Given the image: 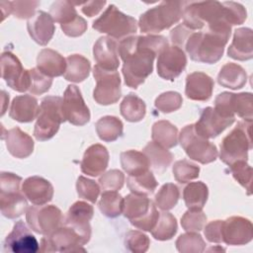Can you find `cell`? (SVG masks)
I'll list each match as a JSON object with an SVG mask.
<instances>
[{"label": "cell", "mask_w": 253, "mask_h": 253, "mask_svg": "<svg viewBox=\"0 0 253 253\" xmlns=\"http://www.w3.org/2000/svg\"><path fill=\"white\" fill-rule=\"evenodd\" d=\"M109 163V152L105 146L96 143L89 146L81 161V171L92 177L102 174Z\"/></svg>", "instance_id": "cell-24"}, {"label": "cell", "mask_w": 253, "mask_h": 253, "mask_svg": "<svg viewBox=\"0 0 253 253\" xmlns=\"http://www.w3.org/2000/svg\"><path fill=\"white\" fill-rule=\"evenodd\" d=\"M215 249H216V248H211L210 250H215ZM218 250H222V251H224V249H222V248H219Z\"/></svg>", "instance_id": "cell-59"}, {"label": "cell", "mask_w": 253, "mask_h": 253, "mask_svg": "<svg viewBox=\"0 0 253 253\" xmlns=\"http://www.w3.org/2000/svg\"><path fill=\"white\" fill-rule=\"evenodd\" d=\"M40 5L39 1H2L0 2L3 19L13 14L16 18H32L36 8Z\"/></svg>", "instance_id": "cell-38"}, {"label": "cell", "mask_w": 253, "mask_h": 253, "mask_svg": "<svg viewBox=\"0 0 253 253\" xmlns=\"http://www.w3.org/2000/svg\"><path fill=\"white\" fill-rule=\"evenodd\" d=\"M184 2H161L144 12L138 21L141 33L153 34L169 29L183 18Z\"/></svg>", "instance_id": "cell-3"}, {"label": "cell", "mask_w": 253, "mask_h": 253, "mask_svg": "<svg viewBox=\"0 0 253 253\" xmlns=\"http://www.w3.org/2000/svg\"><path fill=\"white\" fill-rule=\"evenodd\" d=\"M121 115L131 123L141 121L146 113V106L142 99L134 94L126 95L121 103Z\"/></svg>", "instance_id": "cell-37"}, {"label": "cell", "mask_w": 253, "mask_h": 253, "mask_svg": "<svg viewBox=\"0 0 253 253\" xmlns=\"http://www.w3.org/2000/svg\"><path fill=\"white\" fill-rule=\"evenodd\" d=\"M179 141L188 157L202 164L214 161L218 155L216 146L195 131L194 124L182 128Z\"/></svg>", "instance_id": "cell-10"}, {"label": "cell", "mask_w": 253, "mask_h": 253, "mask_svg": "<svg viewBox=\"0 0 253 253\" xmlns=\"http://www.w3.org/2000/svg\"><path fill=\"white\" fill-rule=\"evenodd\" d=\"M105 5H106V1H89L83 4L81 10L86 16L93 17L97 15Z\"/></svg>", "instance_id": "cell-58"}, {"label": "cell", "mask_w": 253, "mask_h": 253, "mask_svg": "<svg viewBox=\"0 0 253 253\" xmlns=\"http://www.w3.org/2000/svg\"><path fill=\"white\" fill-rule=\"evenodd\" d=\"M193 33L190 29L185 27L183 24L178 25L176 28H174L170 32V40L176 46L180 47L184 46L186 43V41L188 40L189 36Z\"/></svg>", "instance_id": "cell-57"}, {"label": "cell", "mask_w": 253, "mask_h": 253, "mask_svg": "<svg viewBox=\"0 0 253 253\" xmlns=\"http://www.w3.org/2000/svg\"><path fill=\"white\" fill-rule=\"evenodd\" d=\"M5 141L8 151L16 158H27L33 153V138L19 127H13L6 132Z\"/></svg>", "instance_id": "cell-28"}, {"label": "cell", "mask_w": 253, "mask_h": 253, "mask_svg": "<svg viewBox=\"0 0 253 253\" xmlns=\"http://www.w3.org/2000/svg\"><path fill=\"white\" fill-rule=\"evenodd\" d=\"M180 197L179 188L172 183L164 184L155 195V205L162 211L173 209L178 203Z\"/></svg>", "instance_id": "cell-44"}, {"label": "cell", "mask_w": 253, "mask_h": 253, "mask_svg": "<svg viewBox=\"0 0 253 253\" xmlns=\"http://www.w3.org/2000/svg\"><path fill=\"white\" fill-rule=\"evenodd\" d=\"M150 240L146 234L139 230H129L126 234L125 246L126 248L134 253H143L148 250Z\"/></svg>", "instance_id": "cell-49"}, {"label": "cell", "mask_w": 253, "mask_h": 253, "mask_svg": "<svg viewBox=\"0 0 253 253\" xmlns=\"http://www.w3.org/2000/svg\"><path fill=\"white\" fill-rule=\"evenodd\" d=\"M27 29L31 38L39 44L45 45L51 40L54 31V21L49 14L38 11L27 22Z\"/></svg>", "instance_id": "cell-22"}, {"label": "cell", "mask_w": 253, "mask_h": 253, "mask_svg": "<svg viewBox=\"0 0 253 253\" xmlns=\"http://www.w3.org/2000/svg\"><path fill=\"white\" fill-rule=\"evenodd\" d=\"M61 211L53 206L35 205L29 207L26 211V219L29 226L37 233L48 235L63 223Z\"/></svg>", "instance_id": "cell-11"}, {"label": "cell", "mask_w": 253, "mask_h": 253, "mask_svg": "<svg viewBox=\"0 0 253 253\" xmlns=\"http://www.w3.org/2000/svg\"><path fill=\"white\" fill-rule=\"evenodd\" d=\"M177 220L175 216L167 211L159 213L155 226L151 229L152 236L161 241L171 239L177 232Z\"/></svg>", "instance_id": "cell-40"}, {"label": "cell", "mask_w": 253, "mask_h": 253, "mask_svg": "<svg viewBox=\"0 0 253 253\" xmlns=\"http://www.w3.org/2000/svg\"><path fill=\"white\" fill-rule=\"evenodd\" d=\"M93 29L108 34L111 38L123 39L135 34L137 23L131 16L121 12L115 5H110L93 23Z\"/></svg>", "instance_id": "cell-8"}, {"label": "cell", "mask_w": 253, "mask_h": 253, "mask_svg": "<svg viewBox=\"0 0 253 253\" xmlns=\"http://www.w3.org/2000/svg\"><path fill=\"white\" fill-rule=\"evenodd\" d=\"M231 26L223 20L208 25L207 32L192 33L185 43L191 59L198 62L212 64L217 62L230 37Z\"/></svg>", "instance_id": "cell-2"}, {"label": "cell", "mask_w": 253, "mask_h": 253, "mask_svg": "<svg viewBox=\"0 0 253 253\" xmlns=\"http://www.w3.org/2000/svg\"><path fill=\"white\" fill-rule=\"evenodd\" d=\"M183 19L182 24L191 31L202 29L206 24L209 25L219 19L224 20L222 3L218 1L184 2Z\"/></svg>", "instance_id": "cell-9"}, {"label": "cell", "mask_w": 253, "mask_h": 253, "mask_svg": "<svg viewBox=\"0 0 253 253\" xmlns=\"http://www.w3.org/2000/svg\"><path fill=\"white\" fill-rule=\"evenodd\" d=\"M126 185L133 194L148 196L151 195L158 186L154 175L149 170L143 174L137 176H128L126 179Z\"/></svg>", "instance_id": "cell-39"}, {"label": "cell", "mask_w": 253, "mask_h": 253, "mask_svg": "<svg viewBox=\"0 0 253 253\" xmlns=\"http://www.w3.org/2000/svg\"><path fill=\"white\" fill-rule=\"evenodd\" d=\"M200 167L188 160L176 161L173 165V175L177 182L185 184L199 177Z\"/></svg>", "instance_id": "cell-46"}, {"label": "cell", "mask_w": 253, "mask_h": 253, "mask_svg": "<svg viewBox=\"0 0 253 253\" xmlns=\"http://www.w3.org/2000/svg\"><path fill=\"white\" fill-rule=\"evenodd\" d=\"M152 140L168 149L178 142V129L168 121H158L152 126Z\"/></svg>", "instance_id": "cell-34"}, {"label": "cell", "mask_w": 253, "mask_h": 253, "mask_svg": "<svg viewBox=\"0 0 253 253\" xmlns=\"http://www.w3.org/2000/svg\"><path fill=\"white\" fill-rule=\"evenodd\" d=\"M62 113L65 121L74 126H84L90 121V111L77 86L68 85L65 89L62 99Z\"/></svg>", "instance_id": "cell-15"}, {"label": "cell", "mask_w": 253, "mask_h": 253, "mask_svg": "<svg viewBox=\"0 0 253 253\" xmlns=\"http://www.w3.org/2000/svg\"><path fill=\"white\" fill-rule=\"evenodd\" d=\"M30 72V87L29 92L34 95H42L47 92L52 84V78L42 73L38 67L29 70Z\"/></svg>", "instance_id": "cell-47"}, {"label": "cell", "mask_w": 253, "mask_h": 253, "mask_svg": "<svg viewBox=\"0 0 253 253\" xmlns=\"http://www.w3.org/2000/svg\"><path fill=\"white\" fill-rule=\"evenodd\" d=\"M142 152L148 157L153 171L158 174H162L173 160V154L154 141L148 142Z\"/></svg>", "instance_id": "cell-33"}, {"label": "cell", "mask_w": 253, "mask_h": 253, "mask_svg": "<svg viewBox=\"0 0 253 253\" xmlns=\"http://www.w3.org/2000/svg\"><path fill=\"white\" fill-rule=\"evenodd\" d=\"M65 122L62 113V99L58 96H46L42 100L40 113L35 125L34 135L40 141L50 139Z\"/></svg>", "instance_id": "cell-6"}, {"label": "cell", "mask_w": 253, "mask_h": 253, "mask_svg": "<svg viewBox=\"0 0 253 253\" xmlns=\"http://www.w3.org/2000/svg\"><path fill=\"white\" fill-rule=\"evenodd\" d=\"M123 213L136 228L151 231L158 220L160 212H158L153 202L147 196L131 193L124 199Z\"/></svg>", "instance_id": "cell-7"}, {"label": "cell", "mask_w": 253, "mask_h": 253, "mask_svg": "<svg viewBox=\"0 0 253 253\" xmlns=\"http://www.w3.org/2000/svg\"><path fill=\"white\" fill-rule=\"evenodd\" d=\"M176 247L182 253H201L205 250L206 242L199 233L187 232L178 237Z\"/></svg>", "instance_id": "cell-45"}, {"label": "cell", "mask_w": 253, "mask_h": 253, "mask_svg": "<svg viewBox=\"0 0 253 253\" xmlns=\"http://www.w3.org/2000/svg\"><path fill=\"white\" fill-rule=\"evenodd\" d=\"M168 41L163 36H130L119 43V54L124 61L123 75L125 83L137 88L151 74L153 61L165 47Z\"/></svg>", "instance_id": "cell-1"}, {"label": "cell", "mask_w": 253, "mask_h": 253, "mask_svg": "<svg viewBox=\"0 0 253 253\" xmlns=\"http://www.w3.org/2000/svg\"><path fill=\"white\" fill-rule=\"evenodd\" d=\"M37 67L51 78L57 77L65 73L66 58L53 49L43 48L37 57Z\"/></svg>", "instance_id": "cell-29"}, {"label": "cell", "mask_w": 253, "mask_h": 253, "mask_svg": "<svg viewBox=\"0 0 253 253\" xmlns=\"http://www.w3.org/2000/svg\"><path fill=\"white\" fill-rule=\"evenodd\" d=\"M125 182V175L118 169L110 170L99 179V185L103 191H118L122 189Z\"/></svg>", "instance_id": "cell-54"}, {"label": "cell", "mask_w": 253, "mask_h": 253, "mask_svg": "<svg viewBox=\"0 0 253 253\" xmlns=\"http://www.w3.org/2000/svg\"><path fill=\"white\" fill-rule=\"evenodd\" d=\"M252 122H239L222 139L219 157L228 166L236 161H247L248 151L252 149Z\"/></svg>", "instance_id": "cell-4"}, {"label": "cell", "mask_w": 253, "mask_h": 253, "mask_svg": "<svg viewBox=\"0 0 253 253\" xmlns=\"http://www.w3.org/2000/svg\"><path fill=\"white\" fill-rule=\"evenodd\" d=\"M76 190L80 198L85 199L91 203H96L100 193V185L91 179L80 176L76 183Z\"/></svg>", "instance_id": "cell-53"}, {"label": "cell", "mask_w": 253, "mask_h": 253, "mask_svg": "<svg viewBox=\"0 0 253 253\" xmlns=\"http://www.w3.org/2000/svg\"><path fill=\"white\" fill-rule=\"evenodd\" d=\"M98 207L104 215L116 217L123 212L124 198L117 191H104Z\"/></svg>", "instance_id": "cell-41"}, {"label": "cell", "mask_w": 253, "mask_h": 253, "mask_svg": "<svg viewBox=\"0 0 253 253\" xmlns=\"http://www.w3.org/2000/svg\"><path fill=\"white\" fill-rule=\"evenodd\" d=\"M207 215L201 211L189 210L181 218L182 227L188 232H199L206 224Z\"/></svg>", "instance_id": "cell-52"}, {"label": "cell", "mask_w": 253, "mask_h": 253, "mask_svg": "<svg viewBox=\"0 0 253 253\" xmlns=\"http://www.w3.org/2000/svg\"><path fill=\"white\" fill-rule=\"evenodd\" d=\"M217 82L225 88L232 90L240 89L247 82V74L242 66L229 62L221 67L217 75Z\"/></svg>", "instance_id": "cell-30"}, {"label": "cell", "mask_w": 253, "mask_h": 253, "mask_svg": "<svg viewBox=\"0 0 253 253\" xmlns=\"http://www.w3.org/2000/svg\"><path fill=\"white\" fill-rule=\"evenodd\" d=\"M230 172L233 178L251 195V182H252V168L246 161H236L229 165Z\"/></svg>", "instance_id": "cell-48"}, {"label": "cell", "mask_w": 253, "mask_h": 253, "mask_svg": "<svg viewBox=\"0 0 253 253\" xmlns=\"http://www.w3.org/2000/svg\"><path fill=\"white\" fill-rule=\"evenodd\" d=\"M209 190L203 182H192L183 191V199L189 210L201 211L208 200Z\"/></svg>", "instance_id": "cell-35"}, {"label": "cell", "mask_w": 253, "mask_h": 253, "mask_svg": "<svg viewBox=\"0 0 253 253\" xmlns=\"http://www.w3.org/2000/svg\"><path fill=\"white\" fill-rule=\"evenodd\" d=\"M95 126L98 136L104 141H115L123 134L124 125L120 119L114 116H105L99 119Z\"/></svg>", "instance_id": "cell-36"}, {"label": "cell", "mask_w": 253, "mask_h": 253, "mask_svg": "<svg viewBox=\"0 0 253 253\" xmlns=\"http://www.w3.org/2000/svg\"><path fill=\"white\" fill-rule=\"evenodd\" d=\"M182 96L178 92L168 91L159 95L155 100V107L162 113H172L181 108Z\"/></svg>", "instance_id": "cell-50"}, {"label": "cell", "mask_w": 253, "mask_h": 253, "mask_svg": "<svg viewBox=\"0 0 253 253\" xmlns=\"http://www.w3.org/2000/svg\"><path fill=\"white\" fill-rule=\"evenodd\" d=\"M224 20L230 26L241 25L247 18L246 9L239 3L233 1L222 2Z\"/></svg>", "instance_id": "cell-51"}, {"label": "cell", "mask_w": 253, "mask_h": 253, "mask_svg": "<svg viewBox=\"0 0 253 253\" xmlns=\"http://www.w3.org/2000/svg\"><path fill=\"white\" fill-rule=\"evenodd\" d=\"M121 165L128 176H137L149 171L148 157L137 150H126L121 153Z\"/></svg>", "instance_id": "cell-31"}, {"label": "cell", "mask_w": 253, "mask_h": 253, "mask_svg": "<svg viewBox=\"0 0 253 253\" xmlns=\"http://www.w3.org/2000/svg\"><path fill=\"white\" fill-rule=\"evenodd\" d=\"M91 63L81 54H71L66 57V70L63 74L68 81L79 83L84 81L90 74Z\"/></svg>", "instance_id": "cell-32"}, {"label": "cell", "mask_w": 253, "mask_h": 253, "mask_svg": "<svg viewBox=\"0 0 253 253\" xmlns=\"http://www.w3.org/2000/svg\"><path fill=\"white\" fill-rule=\"evenodd\" d=\"M221 227H222V220H212L210 223H208L204 230L207 240L213 243L222 242Z\"/></svg>", "instance_id": "cell-56"}, {"label": "cell", "mask_w": 253, "mask_h": 253, "mask_svg": "<svg viewBox=\"0 0 253 253\" xmlns=\"http://www.w3.org/2000/svg\"><path fill=\"white\" fill-rule=\"evenodd\" d=\"M235 118L222 116L214 108L207 107L203 109L199 121L194 124V128L199 135L207 139L213 138L231 126Z\"/></svg>", "instance_id": "cell-18"}, {"label": "cell", "mask_w": 253, "mask_h": 253, "mask_svg": "<svg viewBox=\"0 0 253 253\" xmlns=\"http://www.w3.org/2000/svg\"><path fill=\"white\" fill-rule=\"evenodd\" d=\"M93 207L86 202L74 203L63 217V223L73 228L83 239L85 244L91 237V226L89 221L93 217Z\"/></svg>", "instance_id": "cell-19"}, {"label": "cell", "mask_w": 253, "mask_h": 253, "mask_svg": "<svg viewBox=\"0 0 253 253\" xmlns=\"http://www.w3.org/2000/svg\"><path fill=\"white\" fill-rule=\"evenodd\" d=\"M22 178L14 173L1 172L0 175V208L5 217L16 218L28 210L26 196L21 192Z\"/></svg>", "instance_id": "cell-5"}, {"label": "cell", "mask_w": 253, "mask_h": 253, "mask_svg": "<svg viewBox=\"0 0 253 253\" xmlns=\"http://www.w3.org/2000/svg\"><path fill=\"white\" fill-rule=\"evenodd\" d=\"M40 106L38 100L31 95L16 96L11 104L9 116L20 123H30L38 118Z\"/></svg>", "instance_id": "cell-26"}, {"label": "cell", "mask_w": 253, "mask_h": 253, "mask_svg": "<svg viewBox=\"0 0 253 253\" xmlns=\"http://www.w3.org/2000/svg\"><path fill=\"white\" fill-rule=\"evenodd\" d=\"M1 75L7 85L15 91H29L30 72L24 69L19 58L10 51L1 55Z\"/></svg>", "instance_id": "cell-14"}, {"label": "cell", "mask_w": 253, "mask_h": 253, "mask_svg": "<svg viewBox=\"0 0 253 253\" xmlns=\"http://www.w3.org/2000/svg\"><path fill=\"white\" fill-rule=\"evenodd\" d=\"M231 110L233 114L244 119V121L252 122L253 119V101L252 94L243 92L233 94L231 96Z\"/></svg>", "instance_id": "cell-43"}, {"label": "cell", "mask_w": 253, "mask_h": 253, "mask_svg": "<svg viewBox=\"0 0 253 253\" xmlns=\"http://www.w3.org/2000/svg\"><path fill=\"white\" fill-rule=\"evenodd\" d=\"M227 54L236 60H248L253 57V32L251 29L240 28L234 31Z\"/></svg>", "instance_id": "cell-27"}, {"label": "cell", "mask_w": 253, "mask_h": 253, "mask_svg": "<svg viewBox=\"0 0 253 253\" xmlns=\"http://www.w3.org/2000/svg\"><path fill=\"white\" fill-rule=\"evenodd\" d=\"M22 192L34 205H45L53 197L51 183L40 176L27 178L22 185Z\"/></svg>", "instance_id": "cell-23"}, {"label": "cell", "mask_w": 253, "mask_h": 253, "mask_svg": "<svg viewBox=\"0 0 253 253\" xmlns=\"http://www.w3.org/2000/svg\"><path fill=\"white\" fill-rule=\"evenodd\" d=\"M93 75L96 80V87L93 92L94 100L104 106L117 103L122 95L119 72L117 70H105L95 65Z\"/></svg>", "instance_id": "cell-12"}, {"label": "cell", "mask_w": 253, "mask_h": 253, "mask_svg": "<svg viewBox=\"0 0 253 253\" xmlns=\"http://www.w3.org/2000/svg\"><path fill=\"white\" fill-rule=\"evenodd\" d=\"M214 82L208 74L200 71L190 73L186 77L185 94L194 101H207L211 97Z\"/></svg>", "instance_id": "cell-25"}, {"label": "cell", "mask_w": 253, "mask_h": 253, "mask_svg": "<svg viewBox=\"0 0 253 253\" xmlns=\"http://www.w3.org/2000/svg\"><path fill=\"white\" fill-rule=\"evenodd\" d=\"M93 55L96 65L105 69L115 71L120 65L119 45L111 37H101L93 47Z\"/></svg>", "instance_id": "cell-21"}, {"label": "cell", "mask_w": 253, "mask_h": 253, "mask_svg": "<svg viewBox=\"0 0 253 253\" xmlns=\"http://www.w3.org/2000/svg\"><path fill=\"white\" fill-rule=\"evenodd\" d=\"M49 15L54 22L59 23L60 26L67 25L74 21L79 15L73 6L72 2L69 1H55L50 6Z\"/></svg>", "instance_id": "cell-42"}, {"label": "cell", "mask_w": 253, "mask_h": 253, "mask_svg": "<svg viewBox=\"0 0 253 253\" xmlns=\"http://www.w3.org/2000/svg\"><path fill=\"white\" fill-rule=\"evenodd\" d=\"M61 30L63 31V33L71 38H76L79 37L81 35H83L86 30H87V23L86 21L78 16L74 21H72L71 23L67 24V25H63L60 26Z\"/></svg>", "instance_id": "cell-55"}, {"label": "cell", "mask_w": 253, "mask_h": 253, "mask_svg": "<svg viewBox=\"0 0 253 253\" xmlns=\"http://www.w3.org/2000/svg\"><path fill=\"white\" fill-rule=\"evenodd\" d=\"M221 236L227 245H244L252 240V223L242 216H230L222 220Z\"/></svg>", "instance_id": "cell-20"}, {"label": "cell", "mask_w": 253, "mask_h": 253, "mask_svg": "<svg viewBox=\"0 0 253 253\" xmlns=\"http://www.w3.org/2000/svg\"><path fill=\"white\" fill-rule=\"evenodd\" d=\"M187 56L182 48L172 45L165 47L157 59V74L166 80H174L185 69Z\"/></svg>", "instance_id": "cell-16"}, {"label": "cell", "mask_w": 253, "mask_h": 253, "mask_svg": "<svg viewBox=\"0 0 253 253\" xmlns=\"http://www.w3.org/2000/svg\"><path fill=\"white\" fill-rule=\"evenodd\" d=\"M3 249L12 253H36L40 250V244L24 221L19 220L5 238Z\"/></svg>", "instance_id": "cell-17"}, {"label": "cell", "mask_w": 253, "mask_h": 253, "mask_svg": "<svg viewBox=\"0 0 253 253\" xmlns=\"http://www.w3.org/2000/svg\"><path fill=\"white\" fill-rule=\"evenodd\" d=\"M85 242L81 236L70 226L62 223L57 229L48 235H44L41 241L42 252H75L83 250L81 248Z\"/></svg>", "instance_id": "cell-13"}]
</instances>
